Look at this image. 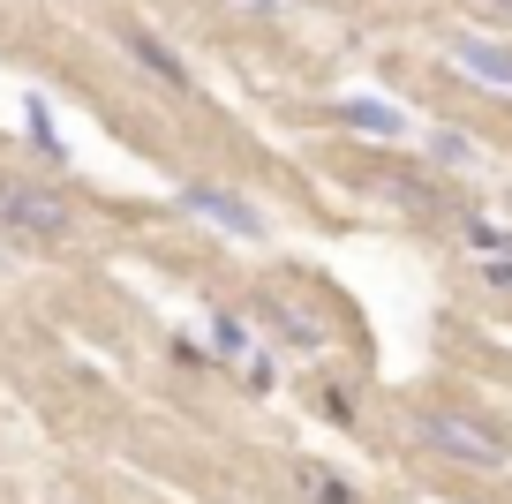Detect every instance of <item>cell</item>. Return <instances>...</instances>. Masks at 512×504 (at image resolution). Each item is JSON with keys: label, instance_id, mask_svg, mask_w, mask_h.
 <instances>
[{"label": "cell", "instance_id": "9c48e42d", "mask_svg": "<svg viewBox=\"0 0 512 504\" xmlns=\"http://www.w3.org/2000/svg\"><path fill=\"white\" fill-rule=\"evenodd\" d=\"M211 339H219V354H249V331H241L234 316H219V331H211Z\"/></svg>", "mask_w": 512, "mask_h": 504}, {"label": "cell", "instance_id": "5b68a950", "mask_svg": "<svg viewBox=\"0 0 512 504\" xmlns=\"http://www.w3.org/2000/svg\"><path fill=\"white\" fill-rule=\"evenodd\" d=\"M339 121H347L354 136H377V143H400V136H407V113L384 106V98H347V106H339Z\"/></svg>", "mask_w": 512, "mask_h": 504}, {"label": "cell", "instance_id": "7a4b0ae2", "mask_svg": "<svg viewBox=\"0 0 512 504\" xmlns=\"http://www.w3.org/2000/svg\"><path fill=\"white\" fill-rule=\"evenodd\" d=\"M0 219L23 226V234H38V241L68 234V204L53 189H31V181H8V189H0Z\"/></svg>", "mask_w": 512, "mask_h": 504}, {"label": "cell", "instance_id": "6da1fadb", "mask_svg": "<svg viewBox=\"0 0 512 504\" xmlns=\"http://www.w3.org/2000/svg\"><path fill=\"white\" fill-rule=\"evenodd\" d=\"M415 444H430L452 467H505V437H497L490 422H475V414H460V407H422Z\"/></svg>", "mask_w": 512, "mask_h": 504}, {"label": "cell", "instance_id": "8992f818", "mask_svg": "<svg viewBox=\"0 0 512 504\" xmlns=\"http://www.w3.org/2000/svg\"><path fill=\"white\" fill-rule=\"evenodd\" d=\"M121 46H128V53H136V61H144V68H151V76H159V83H166V91H189V68H181V61H174V53H166V46H159V38H151V31H144V23H121Z\"/></svg>", "mask_w": 512, "mask_h": 504}, {"label": "cell", "instance_id": "277c9868", "mask_svg": "<svg viewBox=\"0 0 512 504\" xmlns=\"http://www.w3.org/2000/svg\"><path fill=\"white\" fill-rule=\"evenodd\" d=\"M189 211H204L211 226H226V234H241V241H264V211H249L226 189H189Z\"/></svg>", "mask_w": 512, "mask_h": 504}, {"label": "cell", "instance_id": "3957f363", "mask_svg": "<svg viewBox=\"0 0 512 504\" xmlns=\"http://www.w3.org/2000/svg\"><path fill=\"white\" fill-rule=\"evenodd\" d=\"M452 61H460L482 91H512V46H497V38H475V31L452 38Z\"/></svg>", "mask_w": 512, "mask_h": 504}, {"label": "cell", "instance_id": "8fae6325", "mask_svg": "<svg viewBox=\"0 0 512 504\" xmlns=\"http://www.w3.org/2000/svg\"><path fill=\"white\" fill-rule=\"evenodd\" d=\"M482 8H490V16H505V23H512V0H482Z\"/></svg>", "mask_w": 512, "mask_h": 504}, {"label": "cell", "instance_id": "52a82bcc", "mask_svg": "<svg viewBox=\"0 0 512 504\" xmlns=\"http://www.w3.org/2000/svg\"><path fill=\"white\" fill-rule=\"evenodd\" d=\"M23 113H31V151H38V158H61V136H53V113H46V98H31Z\"/></svg>", "mask_w": 512, "mask_h": 504}, {"label": "cell", "instance_id": "ba28073f", "mask_svg": "<svg viewBox=\"0 0 512 504\" xmlns=\"http://www.w3.org/2000/svg\"><path fill=\"white\" fill-rule=\"evenodd\" d=\"M302 482H309V497H317V504H362L339 474H324V467H302Z\"/></svg>", "mask_w": 512, "mask_h": 504}, {"label": "cell", "instance_id": "30bf717a", "mask_svg": "<svg viewBox=\"0 0 512 504\" xmlns=\"http://www.w3.org/2000/svg\"><path fill=\"white\" fill-rule=\"evenodd\" d=\"M490 279H497V286H512V256H497V264H490Z\"/></svg>", "mask_w": 512, "mask_h": 504}]
</instances>
